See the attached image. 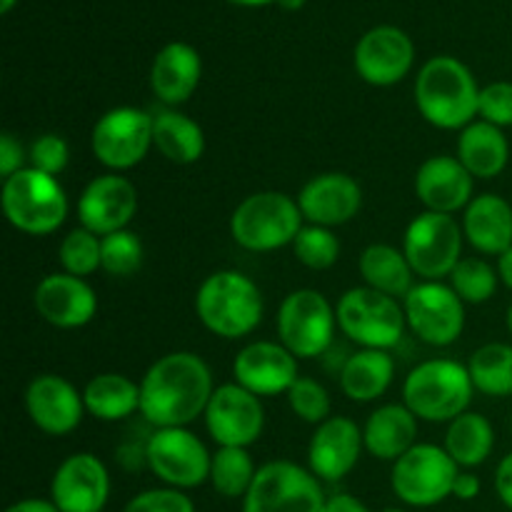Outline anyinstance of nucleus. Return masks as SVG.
Here are the masks:
<instances>
[{
  "instance_id": "23",
  "label": "nucleus",
  "mask_w": 512,
  "mask_h": 512,
  "mask_svg": "<svg viewBox=\"0 0 512 512\" xmlns=\"http://www.w3.org/2000/svg\"><path fill=\"white\" fill-rule=\"evenodd\" d=\"M33 305L40 318L60 330L85 328L98 313V295L85 278L70 273H50L38 283Z\"/></svg>"
},
{
  "instance_id": "20",
  "label": "nucleus",
  "mask_w": 512,
  "mask_h": 512,
  "mask_svg": "<svg viewBox=\"0 0 512 512\" xmlns=\"http://www.w3.org/2000/svg\"><path fill=\"white\" fill-rule=\"evenodd\" d=\"M233 378L258 398H273L288 393L300 378L298 358L280 340H255L235 355Z\"/></svg>"
},
{
  "instance_id": "32",
  "label": "nucleus",
  "mask_w": 512,
  "mask_h": 512,
  "mask_svg": "<svg viewBox=\"0 0 512 512\" xmlns=\"http://www.w3.org/2000/svg\"><path fill=\"white\" fill-rule=\"evenodd\" d=\"M360 278L368 288L378 293L390 295V298L403 300L410 290L415 288L413 268L400 248L388 243H373L360 255Z\"/></svg>"
},
{
  "instance_id": "16",
  "label": "nucleus",
  "mask_w": 512,
  "mask_h": 512,
  "mask_svg": "<svg viewBox=\"0 0 512 512\" xmlns=\"http://www.w3.org/2000/svg\"><path fill=\"white\" fill-rule=\"evenodd\" d=\"M415 63V45L405 30L395 25L370 28L353 53L355 73L375 88L398 85Z\"/></svg>"
},
{
  "instance_id": "41",
  "label": "nucleus",
  "mask_w": 512,
  "mask_h": 512,
  "mask_svg": "<svg viewBox=\"0 0 512 512\" xmlns=\"http://www.w3.org/2000/svg\"><path fill=\"white\" fill-rule=\"evenodd\" d=\"M68 160H70L68 143H65V138H60V135L55 133H45L40 135V138H35L28 150L30 168L53 175V178H58V175L68 168Z\"/></svg>"
},
{
  "instance_id": "19",
  "label": "nucleus",
  "mask_w": 512,
  "mask_h": 512,
  "mask_svg": "<svg viewBox=\"0 0 512 512\" xmlns=\"http://www.w3.org/2000/svg\"><path fill=\"white\" fill-rule=\"evenodd\" d=\"M25 413L40 433L60 438L78 430L88 410L83 393H78L70 380L55 373H43L25 388Z\"/></svg>"
},
{
  "instance_id": "51",
  "label": "nucleus",
  "mask_w": 512,
  "mask_h": 512,
  "mask_svg": "<svg viewBox=\"0 0 512 512\" xmlns=\"http://www.w3.org/2000/svg\"><path fill=\"white\" fill-rule=\"evenodd\" d=\"M278 5L285 10H300L305 5V0H278Z\"/></svg>"
},
{
  "instance_id": "15",
  "label": "nucleus",
  "mask_w": 512,
  "mask_h": 512,
  "mask_svg": "<svg viewBox=\"0 0 512 512\" xmlns=\"http://www.w3.org/2000/svg\"><path fill=\"white\" fill-rule=\"evenodd\" d=\"M203 418L218 448H250L265 430L263 403L235 380L215 388Z\"/></svg>"
},
{
  "instance_id": "21",
  "label": "nucleus",
  "mask_w": 512,
  "mask_h": 512,
  "mask_svg": "<svg viewBox=\"0 0 512 512\" xmlns=\"http://www.w3.org/2000/svg\"><path fill=\"white\" fill-rule=\"evenodd\" d=\"M298 205L305 223L340 228L358 218L363 210V188L353 175L330 170V173L315 175L300 188Z\"/></svg>"
},
{
  "instance_id": "29",
  "label": "nucleus",
  "mask_w": 512,
  "mask_h": 512,
  "mask_svg": "<svg viewBox=\"0 0 512 512\" xmlns=\"http://www.w3.org/2000/svg\"><path fill=\"white\" fill-rule=\"evenodd\" d=\"M395 378V360L390 350L360 348L340 370V388L353 403H373L383 398Z\"/></svg>"
},
{
  "instance_id": "5",
  "label": "nucleus",
  "mask_w": 512,
  "mask_h": 512,
  "mask_svg": "<svg viewBox=\"0 0 512 512\" xmlns=\"http://www.w3.org/2000/svg\"><path fill=\"white\" fill-rule=\"evenodd\" d=\"M305 218L298 198L280 190H260L240 200L230 215V235L250 253H273L293 245Z\"/></svg>"
},
{
  "instance_id": "46",
  "label": "nucleus",
  "mask_w": 512,
  "mask_h": 512,
  "mask_svg": "<svg viewBox=\"0 0 512 512\" xmlns=\"http://www.w3.org/2000/svg\"><path fill=\"white\" fill-rule=\"evenodd\" d=\"M480 478L475 473H470V470H460V475L455 478V485H453V498L458 500H475L480 495Z\"/></svg>"
},
{
  "instance_id": "40",
  "label": "nucleus",
  "mask_w": 512,
  "mask_h": 512,
  "mask_svg": "<svg viewBox=\"0 0 512 512\" xmlns=\"http://www.w3.org/2000/svg\"><path fill=\"white\" fill-rule=\"evenodd\" d=\"M288 405L295 413V418H300L303 423H310L318 428L320 423L330 418V410H333V403H330V395L318 380L303 378L300 375L293 383V388L288 390Z\"/></svg>"
},
{
  "instance_id": "44",
  "label": "nucleus",
  "mask_w": 512,
  "mask_h": 512,
  "mask_svg": "<svg viewBox=\"0 0 512 512\" xmlns=\"http://www.w3.org/2000/svg\"><path fill=\"white\" fill-rule=\"evenodd\" d=\"M25 160H28V153H25L20 138L5 130V133L0 135V175H3V180L13 178L18 170L28 168Z\"/></svg>"
},
{
  "instance_id": "49",
  "label": "nucleus",
  "mask_w": 512,
  "mask_h": 512,
  "mask_svg": "<svg viewBox=\"0 0 512 512\" xmlns=\"http://www.w3.org/2000/svg\"><path fill=\"white\" fill-rule=\"evenodd\" d=\"M498 275H500V283L512 290V248L505 250V253L498 258Z\"/></svg>"
},
{
  "instance_id": "1",
  "label": "nucleus",
  "mask_w": 512,
  "mask_h": 512,
  "mask_svg": "<svg viewBox=\"0 0 512 512\" xmlns=\"http://www.w3.org/2000/svg\"><path fill=\"white\" fill-rule=\"evenodd\" d=\"M215 393L213 370L190 350L163 355L140 380V415L155 428H188Z\"/></svg>"
},
{
  "instance_id": "37",
  "label": "nucleus",
  "mask_w": 512,
  "mask_h": 512,
  "mask_svg": "<svg viewBox=\"0 0 512 512\" xmlns=\"http://www.w3.org/2000/svg\"><path fill=\"white\" fill-rule=\"evenodd\" d=\"M100 253H103V238L80 225L60 240V268L75 278H88L95 270H100Z\"/></svg>"
},
{
  "instance_id": "31",
  "label": "nucleus",
  "mask_w": 512,
  "mask_h": 512,
  "mask_svg": "<svg viewBox=\"0 0 512 512\" xmlns=\"http://www.w3.org/2000/svg\"><path fill=\"white\" fill-rule=\"evenodd\" d=\"M88 415L103 423H118L140 413V385L123 373H100L83 388Z\"/></svg>"
},
{
  "instance_id": "33",
  "label": "nucleus",
  "mask_w": 512,
  "mask_h": 512,
  "mask_svg": "<svg viewBox=\"0 0 512 512\" xmlns=\"http://www.w3.org/2000/svg\"><path fill=\"white\" fill-rule=\"evenodd\" d=\"M443 448L450 458L458 463V468L473 470L490 458L495 448V430L490 420L480 413H463L448 423Z\"/></svg>"
},
{
  "instance_id": "39",
  "label": "nucleus",
  "mask_w": 512,
  "mask_h": 512,
  "mask_svg": "<svg viewBox=\"0 0 512 512\" xmlns=\"http://www.w3.org/2000/svg\"><path fill=\"white\" fill-rule=\"evenodd\" d=\"M293 253L300 265L310 270H328L338 263L340 258V238L333 228L323 225H303L293 243Z\"/></svg>"
},
{
  "instance_id": "52",
  "label": "nucleus",
  "mask_w": 512,
  "mask_h": 512,
  "mask_svg": "<svg viewBox=\"0 0 512 512\" xmlns=\"http://www.w3.org/2000/svg\"><path fill=\"white\" fill-rule=\"evenodd\" d=\"M15 3H18V0H0V13H3V15H8L10 10L15 8Z\"/></svg>"
},
{
  "instance_id": "8",
  "label": "nucleus",
  "mask_w": 512,
  "mask_h": 512,
  "mask_svg": "<svg viewBox=\"0 0 512 512\" xmlns=\"http://www.w3.org/2000/svg\"><path fill=\"white\" fill-rule=\"evenodd\" d=\"M320 483L313 470L293 460H270L258 468L243 512H323L328 498Z\"/></svg>"
},
{
  "instance_id": "7",
  "label": "nucleus",
  "mask_w": 512,
  "mask_h": 512,
  "mask_svg": "<svg viewBox=\"0 0 512 512\" xmlns=\"http://www.w3.org/2000/svg\"><path fill=\"white\" fill-rule=\"evenodd\" d=\"M335 315L345 338L370 350H393L408 328L403 303L368 285L345 290L335 305Z\"/></svg>"
},
{
  "instance_id": "53",
  "label": "nucleus",
  "mask_w": 512,
  "mask_h": 512,
  "mask_svg": "<svg viewBox=\"0 0 512 512\" xmlns=\"http://www.w3.org/2000/svg\"><path fill=\"white\" fill-rule=\"evenodd\" d=\"M508 330H510V335H512V303H510V308H508Z\"/></svg>"
},
{
  "instance_id": "12",
  "label": "nucleus",
  "mask_w": 512,
  "mask_h": 512,
  "mask_svg": "<svg viewBox=\"0 0 512 512\" xmlns=\"http://www.w3.org/2000/svg\"><path fill=\"white\" fill-rule=\"evenodd\" d=\"M90 148L110 173L135 168L153 148V115L133 105L108 110L95 120Z\"/></svg>"
},
{
  "instance_id": "13",
  "label": "nucleus",
  "mask_w": 512,
  "mask_h": 512,
  "mask_svg": "<svg viewBox=\"0 0 512 512\" xmlns=\"http://www.w3.org/2000/svg\"><path fill=\"white\" fill-rule=\"evenodd\" d=\"M210 463L203 440L188 428H155L145 445V465L168 488L193 490L210 480Z\"/></svg>"
},
{
  "instance_id": "35",
  "label": "nucleus",
  "mask_w": 512,
  "mask_h": 512,
  "mask_svg": "<svg viewBox=\"0 0 512 512\" xmlns=\"http://www.w3.org/2000/svg\"><path fill=\"white\" fill-rule=\"evenodd\" d=\"M258 468L248 448H218L210 463V485L223 498H245Z\"/></svg>"
},
{
  "instance_id": "4",
  "label": "nucleus",
  "mask_w": 512,
  "mask_h": 512,
  "mask_svg": "<svg viewBox=\"0 0 512 512\" xmlns=\"http://www.w3.org/2000/svg\"><path fill=\"white\" fill-rule=\"evenodd\" d=\"M475 393L468 365L450 358L415 365L403 383V403L425 423H453L468 413Z\"/></svg>"
},
{
  "instance_id": "9",
  "label": "nucleus",
  "mask_w": 512,
  "mask_h": 512,
  "mask_svg": "<svg viewBox=\"0 0 512 512\" xmlns=\"http://www.w3.org/2000/svg\"><path fill=\"white\" fill-rule=\"evenodd\" d=\"M278 338L298 360L320 358L333 345L338 315L320 290L300 288L278 308Z\"/></svg>"
},
{
  "instance_id": "48",
  "label": "nucleus",
  "mask_w": 512,
  "mask_h": 512,
  "mask_svg": "<svg viewBox=\"0 0 512 512\" xmlns=\"http://www.w3.org/2000/svg\"><path fill=\"white\" fill-rule=\"evenodd\" d=\"M5 512H60L53 505V500H40V498H28L20 500V503H13Z\"/></svg>"
},
{
  "instance_id": "17",
  "label": "nucleus",
  "mask_w": 512,
  "mask_h": 512,
  "mask_svg": "<svg viewBox=\"0 0 512 512\" xmlns=\"http://www.w3.org/2000/svg\"><path fill=\"white\" fill-rule=\"evenodd\" d=\"M110 498V475L93 453H73L50 480V500L60 512H103Z\"/></svg>"
},
{
  "instance_id": "18",
  "label": "nucleus",
  "mask_w": 512,
  "mask_h": 512,
  "mask_svg": "<svg viewBox=\"0 0 512 512\" xmlns=\"http://www.w3.org/2000/svg\"><path fill=\"white\" fill-rule=\"evenodd\" d=\"M135 213H138V188L120 173L98 175L80 193V225L100 238L128 228Z\"/></svg>"
},
{
  "instance_id": "45",
  "label": "nucleus",
  "mask_w": 512,
  "mask_h": 512,
  "mask_svg": "<svg viewBox=\"0 0 512 512\" xmlns=\"http://www.w3.org/2000/svg\"><path fill=\"white\" fill-rule=\"evenodd\" d=\"M495 493H498L500 503L512 512V453L505 455L495 470Z\"/></svg>"
},
{
  "instance_id": "25",
  "label": "nucleus",
  "mask_w": 512,
  "mask_h": 512,
  "mask_svg": "<svg viewBox=\"0 0 512 512\" xmlns=\"http://www.w3.org/2000/svg\"><path fill=\"white\" fill-rule=\"evenodd\" d=\"M203 78V60L193 45L183 40L163 45L150 65V88L153 95L168 108L188 103Z\"/></svg>"
},
{
  "instance_id": "34",
  "label": "nucleus",
  "mask_w": 512,
  "mask_h": 512,
  "mask_svg": "<svg viewBox=\"0 0 512 512\" xmlns=\"http://www.w3.org/2000/svg\"><path fill=\"white\" fill-rule=\"evenodd\" d=\"M470 378L478 393L488 398H510L512 395V345L485 343L470 355Z\"/></svg>"
},
{
  "instance_id": "38",
  "label": "nucleus",
  "mask_w": 512,
  "mask_h": 512,
  "mask_svg": "<svg viewBox=\"0 0 512 512\" xmlns=\"http://www.w3.org/2000/svg\"><path fill=\"white\" fill-rule=\"evenodd\" d=\"M145 258L143 240L133 230H118L103 238V253H100V270L113 278H130L140 270Z\"/></svg>"
},
{
  "instance_id": "10",
  "label": "nucleus",
  "mask_w": 512,
  "mask_h": 512,
  "mask_svg": "<svg viewBox=\"0 0 512 512\" xmlns=\"http://www.w3.org/2000/svg\"><path fill=\"white\" fill-rule=\"evenodd\" d=\"M463 243V225L455 215L425 210L405 228L403 253L418 278L443 280L463 260Z\"/></svg>"
},
{
  "instance_id": "3",
  "label": "nucleus",
  "mask_w": 512,
  "mask_h": 512,
  "mask_svg": "<svg viewBox=\"0 0 512 512\" xmlns=\"http://www.w3.org/2000/svg\"><path fill=\"white\" fill-rule=\"evenodd\" d=\"M195 315L218 338H245L263 320V293L240 270H215L195 293Z\"/></svg>"
},
{
  "instance_id": "27",
  "label": "nucleus",
  "mask_w": 512,
  "mask_h": 512,
  "mask_svg": "<svg viewBox=\"0 0 512 512\" xmlns=\"http://www.w3.org/2000/svg\"><path fill=\"white\" fill-rule=\"evenodd\" d=\"M418 423L420 420L415 418L413 410L405 403L380 405L378 410L370 413V418L363 425L365 450L373 458L395 463L410 448L418 445Z\"/></svg>"
},
{
  "instance_id": "22",
  "label": "nucleus",
  "mask_w": 512,
  "mask_h": 512,
  "mask_svg": "<svg viewBox=\"0 0 512 512\" xmlns=\"http://www.w3.org/2000/svg\"><path fill=\"white\" fill-rule=\"evenodd\" d=\"M363 450L365 440L360 425L345 415H330L310 438L308 465L315 478L338 483L353 473Z\"/></svg>"
},
{
  "instance_id": "50",
  "label": "nucleus",
  "mask_w": 512,
  "mask_h": 512,
  "mask_svg": "<svg viewBox=\"0 0 512 512\" xmlns=\"http://www.w3.org/2000/svg\"><path fill=\"white\" fill-rule=\"evenodd\" d=\"M228 3H235V5H245V8H260V5L278 3V0H228Z\"/></svg>"
},
{
  "instance_id": "11",
  "label": "nucleus",
  "mask_w": 512,
  "mask_h": 512,
  "mask_svg": "<svg viewBox=\"0 0 512 512\" xmlns=\"http://www.w3.org/2000/svg\"><path fill=\"white\" fill-rule=\"evenodd\" d=\"M458 463L448 450L433 443H418L393 463L390 485L393 493L413 508H433L453 495Z\"/></svg>"
},
{
  "instance_id": "36",
  "label": "nucleus",
  "mask_w": 512,
  "mask_h": 512,
  "mask_svg": "<svg viewBox=\"0 0 512 512\" xmlns=\"http://www.w3.org/2000/svg\"><path fill=\"white\" fill-rule=\"evenodd\" d=\"M500 283L498 268L483 258H463L450 273V288L465 305H483L495 295Z\"/></svg>"
},
{
  "instance_id": "47",
  "label": "nucleus",
  "mask_w": 512,
  "mask_h": 512,
  "mask_svg": "<svg viewBox=\"0 0 512 512\" xmlns=\"http://www.w3.org/2000/svg\"><path fill=\"white\" fill-rule=\"evenodd\" d=\"M323 512H370V510H368V505L360 503L355 495L338 493V495H333V498H328Z\"/></svg>"
},
{
  "instance_id": "43",
  "label": "nucleus",
  "mask_w": 512,
  "mask_h": 512,
  "mask_svg": "<svg viewBox=\"0 0 512 512\" xmlns=\"http://www.w3.org/2000/svg\"><path fill=\"white\" fill-rule=\"evenodd\" d=\"M123 512H195V505L183 490L153 488L135 495Z\"/></svg>"
},
{
  "instance_id": "55",
  "label": "nucleus",
  "mask_w": 512,
  "mask_h": 512,
  "mask_svg": "<svg viewBox=\"0 0 512 512\" xmlns=\"http://www.w3.org/2000/svg\"><path fill=\"white\" fill-rule=\"evenodd\" d=\"M510 430H512V418H510Z\"/></svg>"
},
{
  "instance_id": "30",
  "label": "nucleus",
  "mask_w": 512,
  "mask_h": 512,
  "mask_svg": "<svg viewBox=\"0 0 512 512\" xmlns=\"http://www.w3.org/2000/svg\"><path fill=\"white\" fill-rule=\"evenodd\" d=\"M153 148L175 165H193L205 153V133L200 123L178 108L153 115Z\"/></svg>"
},
{
  "instance_id": "54",
  "label": "nucleus",
  "mask_w": 512,
  "mask_h": 512,
  "mask_svg": "<svg viewBox=\"0 0 512 512\" xmlns=\"http://www.w3.org/2000/svg\"><path fill=\"white\" fill-rule=\"evenodd\" d=\"M383 512H405V510H400V508H388V510H383Z\"/></svg>"
},
{
  "instance_id": "14",
  "label": "nucleus",
  "mask_w": 512,
  "mask_h": 512,
  "mask_svg": "<svg viewBox=\"0 0 512 512\" xmlns=\"http://www.w3.org/2000/svg\"><path fill=\"white\" fill-rule=\"evenodd\" d=\"M408 328L433 348H448L465 330V303L450 285L423 280L403 298Z\"/></svg>"
},
{
  "instance_id": "42",
  "label": "nucleus",
  "mask_w": 512,
  "mask_h": 512,
  "mask_svg": "<svg viewBox=\"0 0 512 512\" xmlns=\"http://www.w3.org/2000/svg\"><path fill=\"white\" fill-rule=\"evenodd\" d=\"M480 120L498 128H510L512 125V83L508 80H495L480 88L478 103Z\"/></svg>"
},
{
  "instance_id": "6",
  "label": "nucleus",
  "mask_w": 512,
  "mask_h": 512,
  "mask_svg": "<svg viewBox=\"0 0 512 512\" xmlns=\"http://www.w3.org/2000/svg\"><path fill=\"white\" fill-rule=\"evenodd\" d=\"M0 203L8 223L25 235H50L68 218V195L60 180L30 165L3 180Z\"/></svg>"
},
{
  "instance_id": "24",
  "label": "nucleus",
  "mask_w": 512,
  "mask_h": 512,
  "mask_svg": "<svg viewBox=\"0 0 512 512\" xmlns=\"http://www.w3.org/2000/svg\"><path fill=\"white\" fill-rule=\"evenodd\" d=\"M415 195L425 210L455 215L475 198V178L458 155H433L415 173Z\"/></svg>"
},
{
  "instance_id": "28",
  "label": "nucleus",
  "mask_w": 512,
  "mask_h": 512,
  "mask_svg": "<svg viewBox=\"0 0 512 512\" xmlns=\"http://www.w3.org/2000/svg\"><path fill=\"white\" fill-rule=\"evenodd\" d=\"M455 155L475 180H493L508 168L510 143L503 128L485 123V120H475L468 128L460 130Z\"/></svg>"
},
{
  "instance_id": "2",
  "label": "nucleus",
  "mask_w": 512,
  "mask_h": 512,
  "mask_svg": "<svg viewBox=\"0 0 512 512\" xmlns=\"http://www.w3.org/2000/svg\"><path fill=\"white\" fill-rule=\"evenodd\" d=\"M475 75L453 55H435L415 78V105L433 128L463 130L478 118Z\"/></svg>"
},
{
  "instance_id": "26",
  "label": "nucleus",
  "mask_w": 512,
  "mask_h": 512,
  "mask_svg": "<svg viewBox=\"0 0 512 512\" xmlns=\"http://www.w3.org/2000/svg\"><path fill=\"white\" fill-rule=\"evenodd\" d=\"M465 240L483 255H503L512 248V205L503 195L483 193L463 210Z\"/></svg>"
}]
</instances>
